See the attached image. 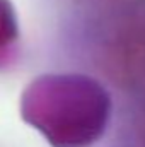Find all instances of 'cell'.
Returning a JSON list of instances; mask_svg holds the SVG:
<instances>
[{"label": "cell", "instance_id": "7a4b0ae2", "mask_svg": "<svg viewBox=\"0 0 145 147\" xmlns=\"http://www.w3.org/2000/svg\"><path fill=\"white\" fill-rule=\"evenodd\" d=\"M19 36L17 17L9 0H0V55Z\"/></svg>", "mask_w": 145, "mask_h": 147}, {"label": "cell", "instance_id": "6da1fadb", "mask_svg": "<svg viewBox=\"0 0 145 147\" xmlns=\"http://www.w3.org/2000/svg\"><path fill=\"white\" fill-rule=\"evenodd\" d=\"M109 96L82 75H51L33 82L22 98V116L55 147L91 146L106 127Z\"/></svg>", "mask_w": 145, "mask_h": 147}]
</instances>
